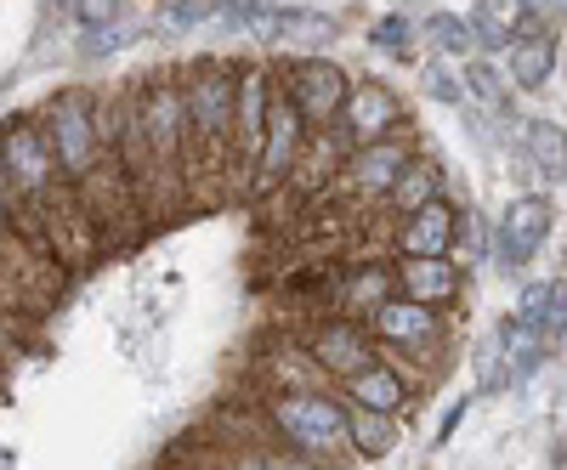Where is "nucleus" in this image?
<instances>
[{"mask_svg": "<svg viewBox=\"0 0 567 470\" xmlns=\"http://www.w3.org/2000/svg\"><path fill=\"white\" fill-rule=\"evenodd\" d=\"M221 7H227V0H171V7H165V29L194 34V29L216 23V18H221Z\"/></svg>", "mask_w": 567, "mask_h": 470, "instance_id": "c85d7f7f", "label": "nucleus"}, {"mask_svg": "<svg viewBox=\"0 0 567 470\" xmlns=\"http://www.w3.org/2000/svg\"><path fill=\"white\" fill-rule=\"evenodd\" d=\"M550 232H556V205L545 194H516L499 210V221L488 227V261L505 278H523L534 267V255L550 244Z\"/></svg>", "mask_w": 567, "mask_h": 470, "instance_id": "0eeeda50", "label": "nucleus"}, {"mask_svg": "<svg viewBox=\"0 0 567 470\" xmlns=\"http://www.w3.org/2000/svg\"><path fill=\"white\" fill-rule=\"evenodd\" d=\"M363 328H369L374 346L403 357V363H420V357L443 363V352H449V317L432 312V306H414L403 295H386L381 306L363 317Z\"/></svg>", "mask_w": 567, "mask_h": 470, "instance_id": "423d86ee", "label": "nucleus"}, {"mask_svg": "<svg viewBox=\"0 0 567 470\" xmlns=\"http://www.w3.org/2000/svg\"><path fill=\"white\" fill-rule=\"evenodd\" d=\"M131 34H136V23H131V18H120V23H109V29H97V34H85L80 58H85V63H97V58H114L120 45H131Z\"/></svg>", "mask_w": 567, "mask_h": 470, "instance_id": "2f4dec72", "label": "nucleus"}, {"mask_svg": "<svg viewBox=\"0 0 567 470\" xmlns=\"http://www.w3.org/2000/svg\"><path fill=\"white\" fill-rule=\"evenodd\" d=\"M471 374H477V391H505V352L494 335H483L471 346Z\"/></svg>", "mask_w": 567, "mask_h": 470, "instance_id": "c756f323", "label": "nucleus"}, {"mask_svg": "<svg viewBox=\"0 0 567 470\" xmlns=\"http://www.w3.org/2000/svg\"><path fill=\"white\" fill-rule=\"evenodd\" d=\"M505 85L511 91H545L561 80V29H528L505 45Z\"/></svg>", "mask_w": 567, "mask_h": 470, "instance_id": "ddd939ff", "label": "nucleus"}, {"mask_svg": "<svg viewBox=\"0 0 567 470\" xmlns=\"http://www.w3.org/2000/svg\"><path fill=\"white\" fill-rule=\"evenodd\" d=\"M420 97H432L443 108H465V91H460V69L443 58H420Z\"/></svg>", "mask_w": 567, "mask_h": 470, "instance_id": "cd10ccee", "label": "nucleus"}, {"mask_svg": "<svg viewBox=\"0 0 567 470\" xmlns=\"http://www.w3.org/2000/svg\"><path fill=\"white\" fill-rule=\"evenodd\" d=\"M272 80H278L284 97H290V108L301 114L307 130H329V125H336V114L347 103V85H352V74L329 52H290L284 69H272Z\"/></svg>", "mask_w": 567, "mask_h": 470, "instance_id": "39448f33", "label": "nucleus"}, {"mask_svg": "<svg viewBox=\"0 0 567 470\" xmlns=\"http://www.w3.org/2000/svg\"><path fill=\"white\" fill-rule=\"evenodd\" d=\"M528 12V29H561V0H516Z\"/></svg>", "mask_w": 567, "mask_h": 470, "instance_id": "473e14b6", "label": "nucleus"}, {"mask_svg": "<svg viewBox=\"0 0 567 470\" xmlns=\"http://www.w3.org/2000/svg\"><path fill=\"white\" fill-rule=\"evenodd\" d=\"M392 295V267H347L341 272V284H336V312L341 317H352V323H363L374 306H381Z\"/></svg>", "mask_w": 567, "mask_h": 470, "instance_id": "4be33fe9", "label": "nucleus"}, {"mask_svg": "<svg viewBox=\"0 0 567 470\" xmlns=\"http://www.w3.org/2000/svg\"><path fill=\"white\" fill-rule=\"evenodd\" d=\"M336 34H341V18L312 12V7H278V34H272V45H307V52H318V45H329Z\"/></svg>", "mask_w": 567, "mask_h": 470, "instance_id": "393cba45", "label": "nucleus"}, {"mask_svg": "<svg viewBox=\"0 0 567 470\" xmlns=\"http://www.w3.org/2000/svg\"><path fill=\"white\" fill-rule=\"evenodd\" d=\"M369 45H374L381 58H392V63H420V52H414V18H409V12L374 18V23H369Z\"/></svg>", "mask_w": 567, "mask_h": 470, "instance_id": "bb28decb", "label": "nucleus"}, {"mask_svg": "<svg viewBox=\"0 0 567 470\" xmlns=\"http://www.w3.org/2000/svg\"><path fill=\"white\" fill-rule=\"evenodd\" d=\"M454 239H460V205L449 194L432 199V205H420L414 216H403L392 227L398 261H454Z\"/></svg>", "mask_w": 567, "mask_h": 470, "instance_id": "f8f14e48", "label": "nucleus"}, {"mask_svg": "<svg viewBox=\"0 0 567 470\" xmlns=\"http://www.w3.org/2000/svg\"><path fill=\"white\" fill-rule=\"evenodd\" d=\"M69 18H74L85 34H97V29H109V23L125 18V0H69Z\"/></svg>", "mask_w": 567, "mask_h": 470, "instance_id": "7c9ffc66", "label": "nucleus"}, {"mask_svg": "<svg viewBox=\"0 0 567 470\" xmlns=\"http://www.w3.org/2000/svg\"><path fill=\"white\" fill-rule=\"evenodd\" d=\"M567 306V290H561V272L556 278H534V284L516 290V306H511V323H523V328H539L545 312Z\"/></svg>", "mask_w": 567, "mask_h": 470, "instance_id": "a878e982", "label": "nucleus"}, {"mask_svg": "<svg viewBox=\"0 0 567 470\" xmlns=\"http://www.w3.org/2000/svg\"><path fill=\"white\" fill-rule=\"evenodd\" d=\"M261 448L301 453L312 464L347 470V408L336 391H278L261 397Z\"/></svg>", "mask_w": 567, "mask_h": 470, "instance_id": "f03ea898", "label": "nucleus"}, {"mask_svg": "<svg viewBox=\"0 0 567 470\" xmlns=\"http://www.w3.org/2000/svg\"><path fill=\"white\" fill-rule=\"evenodd\" d=\"M307 125H301V114L290 108V97L278 91V80H272V103H267V130H261V154H256V170H250V181H245V199H278L284 194V181H290V170H296V159H301V148H307Z\"/></svg>", "mask_w": 567, "mask_h": 470, "instance_id": "6e6552de", "label": "nucleus"}, {"mask_svg": "<svg viewBox=\"0 0 567 470\" xmlns=\"http://www.w3.org/2000/svg\"><path fill=\"white\" fill-rule=\"evenodd\" d=\"M341 159H347V143H341V136H336V130H312L307 148H301V159H296V170H290V181H284V194H296V199L329 194V181H336Z\"/></svg>", "mask_w": 567, "mask_h": 470, "instance_id": "dca6fc26", "label": "nucleus"}, {"mask_svg": "<svg viewBox=\"0 0 567 470\" xmlns=\"http://www.w3.org/2000/svg\"><path fill=\"white\" fill-rule=\"evenodd\" d=\"M454 69H460V91H465V108H471V114H477V108H483V114H499V119L516 114L499 58H465V63H454Z\"/></svg>", "mask_w": 567, "mask_h": 470, "instance_id": "6ab92c4d", "label": "nucleus"}, {"mask_svg": "<svg viewBox=\"0 0 567 470\" xmlns=\"http://www.w3.org/2000/svg\"><path fill=\"white\" fill-rule=\"evenodd\" d=\"M301 352L312 357V368L323 374L329 386L352 380V374H363L374 357H381V346L369 341V328L352 323V317H323V323H312L307 335H301Z\"/></svg>", "mask_w": 567, "mask_h": 470, "instance_id": "9b49d317", "label": "nucleus"}, {"mask_svg": "<svg viewBox=\"0 0 567 470\" xmlns=\"http://www.w3.org/2000/svg\"><path fill=\"white\" fill-rule=\"evenodd\" d=\"M414 154H420V148H414L409 130L381 136V143H369V148H352V154L341 159V170H336V181H329V187H341V194L358 199V205H381L386 187L398 181V170H403Z\"/></svg>", "mask_w": 567, "mask_h": 470, "instance_id": "9d476101", "label": "nucleus"}, {"mask_svg": "<svg viewBox=\"0 0 567 470\" xmlns=\"http://www.w3.org/2000/svg\"><path fill=\"white\" fill-rule=\"evenodd\" d=\"M392 448H398V419L347 408V453H352V464H381V459H392Z\"/></svg>", "mask_w": 567, "mask_h": 470, "instance_id": "b1692460", "label": "nucleus"}, {"mask_svg": "<svg viewBox=\"0 0 567 470\" xmlns=\"http://www.w3.org/2000/svg\"><path fill=\"white\" fill-rule=\"evenodd\" d=\"M58 7H69V0H58Z\"/></svg>", "mask_w": 567, "mask_h": 470, "instance_id": "f704fd0d", "label": "nucleus"}, {"mask_svg": "<svg viewBox=\"0 0 567 470\" xmlns=\"http://www.w3.org/2000/svg\"><path fill=\"white\" fill-rule=\"evenodd\" d=\"M136 103H142V130H148V154L154 170L165 181L171 210L187 205L182 199V159H187V108H182V69L165 63L148 80H136Z\"/></svg>", "mask_w": 567, "mask_h": 470, "instance_id": "20e7f679", "label": "nucleus"}, {"mask_svg": "<svg viewBox=\"0 0 567 470\" xmlns=\"http://www.w3.org/2000/svg\"><path fill=\"white\" fill-rule=\"evenodd\" d=\"M336 397H341L347 408L381 414V419H403V414L414 408V391L398 380V368H392V363H381V357H374L363 374H352V380H341V386H336Z\"/></svg>", "mask_w": 567, "mask_h": 470, "instance_id": "4468645a", "label": "nucleus"}, {"mask_svg": "<svg viewBox=\"0 0 567 470\" xmlns=\"http://www.w3.org/2000/svg\"><path fill=\"white\" fill-rule=\"evenodd\" d=\"M176 69H182V108H187L182 199H194V181H221L233 170V85H239V58L205 52Z\"/></svg>", "mask_w": 567, "mask_h": 470, "instance_id": "f257e3e1", "label": "nucleus"}, {"mask_svg": "<svg viewBox=\"0 0 567 470\" xmlns=\"http://www.w3.org/2000/svg\"><path fill=\"white\" fill-rule=\"evenodd\" d=\"M465 290V272L454 261H392V295L414 301V306H454Z\"/></svg>", "mask_w": 567, "mask_h": 470, "instance_id": "2eb2a0df", "label": "nucleus"}, {"mask_svg": "<svg viewBox=\"0 0 567 470\" xmlns=\"http://www.w3.org/2000/svg\"><path fill=\"white\" fill-rule=\"evenodd\" d=\"M471 40H477V58H505V45L516 34H528V12L516 0H471Z\"/></svg>", "mask_w": 567, "mask_h": 470, "instance_id": "a211bd4d", "label": "nucleus"}, {"mask_svg": "<svg viewBox=\"0 0 567 470\" xmlns=\"http://www.w3.org/2000/svg\"><path fill=\"white\" fill-rule=\"evenodd\" d=\"M505 125L516 136V154L539 170V181H561V170H567V159H561V125L556 119H516V114Z\"/></svg>", "mask_w": 567, "mask_h": 470, "instance_id": "aec40b11", "label": "nucleus"}, {"mask_svg": "<svg viewBox=\"0 0 567 470\" xmlns=\"http://www.w3.org/2000/svg\"><path fill=\"white\" fill-rule=\"evenodd\" d=\"M256 368H261V397H278V391H336V386H329L323 374L312 368V357L301 352V341L272 346Z\"/></svg>", "mask_w": 567, "mask_h": 470, "instance_id": "f3484780", "label": "nucleus"}, {"mask_svg": "<svg viewBox=\"0 0 567 470\" xmlns=\"http://www.w3.org/2000/svg\"><path fill=\"white\" fill-rule=\"evenodd\" d=\"M261 459H267V470H329V464H312L301 453H284V448H261Z\"/></svg>", "mask_w": 567, "mask_h": 470, "instance_id": "72a5a7b5", "label": "nucleus"}, {"mask_svg": "<svg viewBox=\"0 0 567 470\" xmlns=\"http://www.w3.org/2000/svg\"><path fill=\"white\" fill-rule=\"evenodd\" d=\"M414 40H425V58H443V63H465V58H477V40H471V23L465 12H425L414 23Z\"/></svg>", "mask_w": 567, "mask_h": 470, "instance_id": "5701e85b", "label": "nucleus"}, {"mask_svg": "<svg viewBox=\"0 0 567 470\" xmlns=\"http://www.w3.org/2000/svg\"><path fill=\"white\" fill-rule=\"evenodd\" d=\"M329 130L347 143V154L381 143V136H398V130H409L403 125V97L392 91V80L363 74V80L347 85V103H341V114H336V125H329Z\"/></svg>", "mask_w": 567, "mask_h": 470, "instance_id": "1a4fd4ad", "label": "nucleus"}, {"mask_svg": "<svg viewBox=\"0 0 567 470\" xmlns=\"http://www.w3.org/2000/svg\"><path fill=\"white\" fill-rule=\"evenodd\" d=\"M40 130H45V148H52V165L63 176V187H74L109 165V136H103V114H97V97L85 85H63L52 91L40 108H34Z\"/></svg>", "mask_w": 567, "mask_h": 470, "instance_id": "7ed1b4c3", "label": "nucleus"}, {"mask_svg": "<svg viewBox=\"0 0 567 470\" xmlns=\"http://www.w3.org/2000/svg\"><path fill=\"white\" fill-rule=\"evenodd\" d=\"M432 199H443V165L437 159H425V154H414L403 170H398V181L386 187V210L403 221V216H414L420 205H432Z\"/></svg>", "mask_w": 567, "mask_h": 470, "instance_id": "412c9836", "label": "nucleus"}]
</instances>
